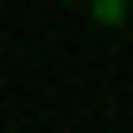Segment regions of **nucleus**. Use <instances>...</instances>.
<instances>
[{
    "label": "nucleus",
    "mask_w": 133,
    "mask_h": 133,
    "mask_svg": "<svg viewBox=\"0 0 133 133\" xmlns=\"http://www.w3.org/2000/svg\"><path fill=\"white\" fill-rule=\"evenodd\" d=\"M86 16H94L102 31H117V24H125V0H86Z\"/></svg>",
    "instance_id": "1"
},
{
    "label": "nucleus",
    "mask_w": 133,
    "mask_h": 133,
    "mask_svg": "<svg viewBox=\"0 0 133 133\" xmlns=\"http://www.w3.org/2000/svg\"><path fill=\"white\" fill-rule=\"evenodd\" d=\"M78 8H86V0H78Z\"/></svg>",
    "instance_id": "2"
}]
</instances>
